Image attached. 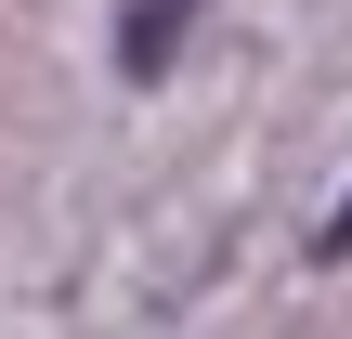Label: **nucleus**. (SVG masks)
<instances>
[{
    "mask_svg": "<svg viewBox=\"0 0 352 339\" xmlns=\"http://www.w3.org/2000/svg\"><path fill=\"white\" fill-rule=\"evenodd\" d=\"M196 13H209V0H131V13H118V78H170V52H183Z\"/></svg>",
    "mask_w": 352,
    "mask_h": 339,
    "instance_id": "1",
    "label": "nucleus"
},
{
    "mask_svg": "<svg viewBox=\"0 0 352 339\" xmlns=\"http://www.w3.org/2000/svg\"><path fill=\"white\" fill-rule=\"evenodd\" d=\"M314 248H327V261H340V248H352V209H340V222H327V235H314Z\"/></svg>",
    "mask_w": 352,
    "mask_h": 339,
    "instance_id": "2",
    "label": "nucleus"
}]
</instances>
